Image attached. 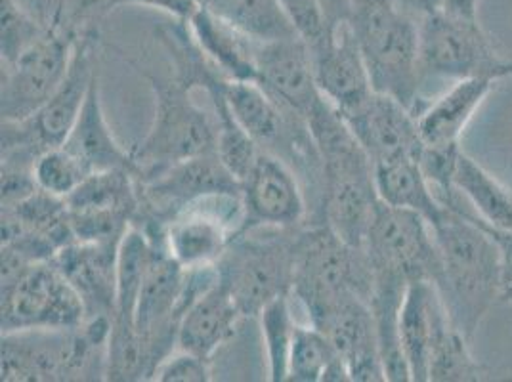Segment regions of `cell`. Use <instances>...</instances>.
I'll return each mask as SVG.
<instances>
[{"instance_id": "6da1fadb", "label": "cell", "mask_w": 512, "mask_h": 382, "mask_svg": "<svg viewBox=\"0 0 512 382\" xmlns=\"http://www.w3.org/2000/svg\"><path fill=\"white\" fill-rule=\"evenodd\" d=\"M432 234L442 260V274L434 287L451 323L470 342L495 300L503 297L501 249L474 220V214L463 209V203L446 207L444 216L432 226Z\"/></svg>"}, {"instance_id": "7a4b0ae2", "label": "cell", "mask_w": 512, "mask_h": 382, "mask_svg": "<svg viewBox=\"0 0 512 382\" xmlns=\"http://www.w3.org/2000/svg\"><path fill=\"white\" fill-rule=\"evenodd\" d=\"M350 23L375 92L394 96L417 117L423 109L419 23L404 14L394 0H356Z\"/></svg>"}, {"instance_id": "3957f363", "label": "cell", "mask_w": 512, "mask_h": 382, "mask_svg": "<svg viewBox=\"0 0 512 382\" xmlns=\"http://www.w3.org/2000/svg\"><path fill=\"white\" fill-rule=\"evenodd\" d=\"M107 346L85 325L2 333V381L106 379Z\"/></svg>"}, {"instance_id": "277c9868", "label": "cell", "mask_w": 512, "mask_h": 382, "mask_svg": "<svg viewBox=\"0 0 512 382\" xmlns=\"http://www.w3.org/2000/svg\"><path fill=\"white\" fill-rule=\"evenodd\" d=\"M150 83L155 117L146 138L132 151L138 176L216 153V119L193 100L192 81L184 75L176 79L150 75Z\"/></svg>"}, {"instance_id": "5b68a950", "label": "cell", "mask_w": 512, "mask_h": 382, "mask_svg": "<svg viewBox=\"0 0 512 382\" xmlns=\"http://www.w3.org/2000/svg\"><path fill=\"white\" fill-rule=\"evenodd\" d=\"M291 293L304 304L310 319L346 295L371 300L373 268L367 253L342 241L327 226L300 234L295 239Z\"/></svg>"}, {"instance_id": "8992f818", "label": "cell", "mask_w": 512, "mask_h": 382, "mask_svg": "<svg viewBox=\"0 0 512 382\" xmlns=\"http://www.w3.org/2000/svg\"><path fill=\"white\" fill-rule=\"evenodd\" d=\"M419 71L425 79H507L512 60L493 48L480 22L436 12L419 22Z\"/></svg>"}, {"instance_id": "52a82bcc", "label": "cell", "mask_w": 512, "mask_h": 382, "mask_svg": "<svg viewBox=\"0 0 512 382\" xmlns=\"http://www.w3.org/2000/svg\"><path fill=\"white\" fill-rule=\"evenodd\" d=\"M247 228L241 191L207 193L178 209L161 226L167 251L184 268L218 264Z\"/></svg>"}, {"instance_id": "ba28073f", "label": "cell", "mask_w": 512, "mask_h": 382, "mask_svg": "<svg viewBox=\"0 0 512 382\" xmlns=\"http://www.w3.org/2000/svg\"><path fill=\"white\" fill-rule=\"evenodd\" d=\"M279 232L287 230L266 237L241 234L218 262L222 281L228 285L243 316H258L270 300L293 289L295 239L287 241L279 237Z\"/></svg>"}, {"instance_id": "9c48e42d", "label": "cell", "mask_w": 512, "mask_h": 382, "mask_svg": "<svg viewBox=\"0 0 512 382\" xmlns=\"http://www.w3.org/2000/svg\"><path fill=\"white\" fill-rule=\"evenodd\" d=\"M363 251L373 274L400 277L407 283H436L442 274V260L427 218L383 201L377 205Z\"/></svg>"}, {"instance_id": "30bf717a", "label": "cell", "mask_w": 512, "mask_h": 382, "mask_svg": "<svg viewBox=\"0 0 512 382\" xmlns=\"http://www.w3.org/2000/svg\"><path fill=\"white\" fill-rule=\"evenodd\" d=\"M86 319L85 304L52 260L31 262L2 283V333L29 329H75Z\"/></svg>"}, {"instance_id": "8fae6325", "label": "cell", "mask_w": 512, "mask_h": 382, "mask_svg": "<svg viewBox=\"0 0 512 382\" xmlns=\"http://www.w3.org/2000/svg\"><path fill=\"white\" fill-rule=\"evenodd\" d=\"M77 35L48 25L43 37L12 64L2 65V121L31 119L64 83Z\"/></svg>"}, {"instance_id": "7c38bea8", "label": "cell", "mask_w": 512, "mask_h": 382, "mask_svg": "<svg viewBox=\"0 0 512 382\" xmlns=\"http://www.w3.org/2000/svg\"><path fill=\"white\" fill-rule=\"evenodd\" d=\"M138 186L140 209L146 207L151 214V222L146 226L157 228H161L178 209L201 195L216 191H241V184L224 167L216 153L140 174Z\"/></svg>"}, {"instance_id": "4fadbf2b", "label": "cell", "mask_w": 512, "mask_h": 382, "mask_svg": "<svg viewBox=\"0 0 512 382\" xmlns=\"http://www.w3.org/2000/svg\"><path fill=\"white\" fill-rule=\"evenodd\" d=\"M310 323L331 340L348 367L350 381H386L375 316L367 298L346 295L321 310Z\"/></svg>"}, {"instance_id": "5bb4252c", "label": "cell", "mask_w": 512, "mask_h": 382, "mask_svg": "<svg viewBox=\"0 0 512 382\" xmlns=\"http://www.w3.org/2000/svg\"><path fill=\"white\" fill-rule=\"evenodd\" d=\"M241 197L247 228L293 230L306 216V201L295 172L276 153L264 149L241 182Z\"/></svg>"}, {"instance_id": "9a60e30c", "label": "cell", "mask_w": 512, "mask_h": 382, "mask_svg": "<svg viewBox=\"0 0 512 382\" xmlns=\"http://www.w3.org/2000/svg\"><path fill=\"white\" fill-rule=\"evenodd\" d=\"M256 83L285 111L304 121L321 100L314 54L300 37L258 44Z\"/></svg>"}, {"instance_id": "2e32d148", "label": "cell", "mask_w": 512, "mask_h": 382, "mask_svg": "<svg viewBox=\"0 0 512 382\" xmlns=\"http://www.w3.org/2000/svg\"><path fill=\"white\" fill-rule=\"evenodd\" d=\"M342 119L373 165L402 157L419 159L425 148L415 113L383 92H373L363 106Z\"/></svg>"}, {"instance_id": "e0dca14e", "label": "cell", "mask_w": 512, "mask_h": 382, "mask_svg": "<svg viewBox=\"0 0 512 382\" xmlns=\"http://www.w3.org/2000/svg\"><path fill=\"white\" fill-rule=\"evenodd\" d=\"M316 83L321 96L342 117L363 106L375 92L352 23L329 31L327 41L312 50Z\"/></svg>"}, {"instance_id": "ac0fdd59", "label": "cell", "mask_w": 512, "mask_h": 382, "mask_svg": "<svg viewBox=\"0 0 512 382\" xmlns=\"http://www.w3.org/2000/svg\"><path fill=\"white\" fill-rule=\"evenodd\" d=\"M117 255L119 245L73 241L52 258V264L83 300L86 318H113L117 300Z\"/></svg>"}, {"instance_id": "d6986e66", "label": "cell", "mask_w": 512, "mask_h": 382, "mask_svg": "<svg viewBox=\"0 0 512 382\" xmlns=\"http://www.w3.org/2000/svg\"><path fill=\"white\" fill-rule=\"evenodd\" d=\"M241 318V308L220 277V281L197 298L180 319L176 348L211 361L222 346L234 339Z\"/></svg>"}, {"instance_id": "ffe728a7", "label": "cell", "mask_w": 512, "mask_h": 382, "mask_svg": "<svg viewBox=\"0 0 512 382\" xmlns=\"http://www.w3.org/2000/svg\"><path fill=\"white\" fill-rule=\"evenodd\" d=\"M222 92L235 121L255 140L258 148L268 151L270 146L295 144V128L306 121L285 111L256 81L224 77Z\"/></svg>"}, {"instance_id": "44dd1931", "label": "cell", "mask_w": 512, "mask_h": 382, "mask_svg": "<svg viewBox=\"0 0 512 382\" xmlns=\"http://www.w3.org/2000/svg\"><path fill=\"white\" fill-rule=\"evenodd\" d=\"M192 43L226 79L256 81L258 41L201 6L188 22Z\"/></svg>"}, {"instance_id": "7402d4cb", "label": "cell", "mask_w": 512, "mask_h": 382, "mask_svg": "<svg viewBox=\"0 0 512 382\" xmlns=\"http://www.w3.org/2000/svg\"><path fill=\"white\" fill-rule=\"evenodd\" d=\"M62 146L75 153L90 172L127 169L138 174L132 151L121 148L107 125L98 77L90 86L85 107Z\"/></svg>"}, {"instance_id": "603a6c76", "label": "cell", "mask_w": 512, "mask_h": 382, "mask_svg": "<svg viewBox=\"0 0 512 382\" xmlns=\"http://www.w3.org/2000/svg\"><path fill=\"white\" fill-rule=\"evenodd\" d=\"M493 88L490 79L457 81L436 102L423 107L417 125L425 146H453Z\"/></svg>"}, {"instance_id": "cb8c5ba5", "label": "cell", "mask_w": 512, "mask_h": 382, "mask_svg": "<svg viewBox=\"0 0 512 382\" xmlns=\"http://www.w3.org/2000/svg\"><path fill=\"white\" fill-rule=\"evenodd\" d=\"M373 170L379 199L386 205L421 214L427 218L430 226H434L446 213V207L430 188L419 159L402 157L377 163L373 165Z\"/></svg>"}, {"instance_id": "d4e9b609", "label": "cell", "mask_w": 512, "mask_h": 382, "mask_svg": "<svg viewBox=\"0 0 512 382\" xmlns=\"http://www.w3.org/2000/svg\"><path fill=\"white\" fill-rule=\"evenodd\" d=\"M486 379L488 371L472 358L469 340L451 323L438 293L432 316L428 382H480Z\"/></svg>"}, {"instance_id": "484cf974", "label": "cell", "mask_w": 512, "mask_h": 382, "mask_svg": "<svg viewBox=\"0 0 512 382\" xmlns=\"http://www.w3.org/2000/svg\"><path fill=\"white\" fill-rule=\"evenodd\" d=\"M438 289L432 281H413L407 285L400 310V337L411 371V381L428 382L432 316Z\"/></svg>"}, {"instance_id": "4316f807", "label": "cell", "mask_w": 512, "mask_h": 382, "mask_svg": "<svg viewBox=\"0 0 512 382\" xmlns=\"http://www.w3.org/2000/svg\"><path fill=\"white\" fill-rule=\"evenodd\" d=\"M222 20L258 43L299 37L278 0H199Z\"/></svg>"}, {"instance_id": "83f0119b", "label": "cell", "mask_w": 512, "mask_h": 382, "mask_svg": "<svg viewBox=\"0 0 512 382\" xmlns=\"http://www.w3.org/2000/svg\"><path fill=\"white\" fill-rule=\"evenodd\" d=\"M293 382L350 381L346 363L331 340L316 325H297L289 356V379Z\"/></svg>"}, {"instance_id": "f1b7e54d", "label": "cell", "mask_w": 512, "mask_h": 382, "mask_svg": "<svg viewBox=\"0 0 512 382\" xmlns=\"http://www.w3.org/2000/svg\"><path fill=\"white\" fill-rule=\"evenodd\" d=\"M455 188L469 199L480 218H484L493 228L512 232V191L501 186L488 170L478 165L465 151L459 155Z\"/></svg>"}, {"instance_id": "f546056e", "label": "cell", "mask_w": 512, "mask_h": 382, "mask_svg": "<svg viewBox=\"0 0 512 382\" xmlns=\"http://www.w3.org/2000/svg\"><path fill=\"white\" fill-rule=\"evenodd\" d=\"M289 295L270 300L256 318L260 319L262 340L266 348L270 381L285 382L289 379V356L297 331V321L291 312Z\"/></svg>"}, {"instance_id": "4dcf8cb0", "label": "cell", "mask_w": 512, "mask_h": 382, "mask_svg": "<svg viewBox=\"0 0 512 382\" xmlns=\"http://www.w3.org/2000/svg\"><path fill=\"white\" fill-rule=\"evenodd\" d=\"M90 174L85 163L65 146L46 149L33 165L37 186L60 199H67Z\"/></svg>"}, {"instance_id": "1f68e13d", "label": "cell", "mask_w": 512, "mask_h": 382, "mask_svg": "<svg viewBox=\"0 0 512 382\" xmlns=\"http://www.w3.org/2000/svg\"><path fill=\"white\" fill-rule=\"evenodd\" d=\"M0 20H2V37H0V56L2 65L16 62L23 52L37 43L48 25L37 22L18 0H0Z\"/></svg>"}, {"instance_id": "d6a6232c", "label": "cell", "mask_w": 512, "mask_h": 382, "mask_svg": "<svg viewBox=\"0 0 512 382\" xmlns=\"http://www.w3.org/2000/svg\"><path fill=\"white\" fill-rule=\"evenodd\" d=\"M297 35L312 50L329 37V25L323 16L320 0H278Z\"/></svg>"}, {"instance_id": "836d02e7", "label": "cell", "mask_w": 512, "mask_h": 382, "mask_svg": "<svg viewBox=\"0 0 512 382\" xmlns=\"http://www.w3.org/2000/svg\"><path fill=\"white\" fill-rule=\"evenodd\" d=\"M211 361L182 350L174 348L167 358L155 367L151 381L159 382H207L213 377Z\"/></svg>"}, {"instance_id": "e575fe53", "label": "cell", "mask_w": 512, "mask_h": 382, "mask_svg": "<svg viewBox=\"0 0 512 382\" xmlns=\"http://www.w3.org/2000/svg\"><path fill=\"white\" fill-rule=\"evenodd\" d=\"M121 6H142V8L159 10L180 23H188L195 16V12L201 8V2L199 0H111L107 6V12Z\"/></svg>"}, {"instance_id": "d590c367", "label": "cell", "mask_w": 512, "mask_h": 382, "mask_svg": "<svg viewBox=\"0 0 512 382\" xmlns=\"http://www.w3.org/2000/svg\"><path fill=\"white\" fill-rule=\"evenodd\" d=\"M474 220L497 241V245H499V249H501V255H503V274H505V291H503V297H505V293L512 287V232L493 228L491 224H488L484 218H480L478 214H474Z\"/></svg>"}, {"instance_id": "8d00e7d4", "label": "cell", "mask_w": 512, "mask_h": 382, "mask_svg": "<svg viewBox=\"0 0 512 382\" xmlns=\"http://www.w3.org/2000/svg\"><path fill=\"white\" fill-rule=\"evenodd\" d=\"M323 16L329 25V31L342 23L352 22L356 0H320Z\"/></svg>"}, {"instance_id": "74e56055", "label": "cell", "mask_w": 512, "mask_h": 382, "mask_svg": "<svg viewBox=\"0 0 512 382\" xmlns=\"http://www.w3.org/2000/svg\"><path fill=\"white\" fill-rule=\"evenodd\" d=\"M394 4L417 23L442 10V0H394Z\"/></svg>"}, {"instance_id": "f35d334b", "label": "cell", "mask_w": 512, "mask_h": 382, "mask_svg": "<svg viewBox=\"0 0 512 382\" xmlns=\"http://www.w3.org/2000/svg\"><path fill=\"white\" fill-rule=\"evenodd\" d=\"M109 2L111 0H60L58 22H60V16L64 14L65 8H69V12L79 16V18H86L90 14H96V12H107Z\"/></svg>"}, {"instance_id": "ab89813d", "label": "cell", "mask_w": 512, "mask_h": 382, "mask_svg": "<svg viewBox=\"0 0 512 382\" xmlns=\"http://www.w3.org/2000/svg\"><path fill=\"white\" fill-rule=\"evenodd\" d=\"M478 6L480 0H442V12L467 22H478Z\"/></svg>"}, {"instance_id": "60d3db41", "label": "cell", "mask_w": 512, "mask_h": 382, "mask_svg": "<svg viewBox=\"0 0 512 382\" xmlns=\"http://www.w3.org/2000/svg\"><path fill=\"white\" fill-rule=\"evenodd\" d=\"M509 295H512V287L507 291V293H505V297H509Z\"/></svg>"}]
</instances>
